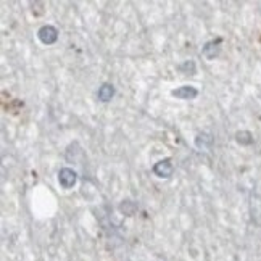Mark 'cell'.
<instances>
[{
    "label": "cell",
    "instance_id": "6da1fadb",
    "mask_svg": "<svg viewBox=\"0 0 261 261\" xmlns=\"http://www.w3.org/2000/svg\"><path fill=\"white\" fill-rule=\"evenodd\" d=\"M37 36H39V41L45 45H52L58 41V31L57 28L50 26V24H45L41 29L37 31Z\"/></svg>",
    "mask_w": 261,
    "mask_h": 261
},
{
    "label": "cell",
    "instance_id": "7a4b0ae2",
    "mask_svg": "<svg viewBox=\"0 0 261 261\" xmlns=\"http://www.w3.org/2000/svg\"><path fill=\"white\" fill-rule=\"evenodd\" d=\"M78 180L76 171H73L71 168H62L58 173V182L63 189H71Z\"/></svg>",
    "mask_w": 261,
    "mask_h": 261
},
{
    "label": "cell",
    "instance_id": "3957f363",
    "mask_svg": "<svg viewBox=\"0 0 261 261\" xmlns=\"http://www.w3.org/2000/svg\"><path fill=\"white\" fill-rule=\"evenodd\" d=\"M174 171V166L171 163V158H163L160 160L158 163H155L153 173L158 176V178H169Z\"/></svg>",
    "mask_w": 261,
    "mask_h": 261
},
{
    "label": "cell",
    "instance_id": "277c9868",
    "mask_svg": "<svg viewBox=\"0 0 261 261\" xmlns=\"http://www.w3.org/2000/svg\"><path fill=\"white\" fill-rule=\"evenodd\" d=\"M171 94H173V97L180 98V100H194V98H197L198 90L192 86H180L178 89H174Z\"/></svg>",
    "mask_w": 261,
    "mask_h": 261
},
{
    "label": "cell",
    "instance_id": "5b68a950",
    "mask_svg": "<svg viewBox=\"0 0 261 261\" xmlns=\"http://www.w3.org/2000/svg\"><path fill=\"white\" fill-rule=\"evenodd\" d=\"M219 44H221V39H216V41H210V42L205 44V47L202 50L203 57L208 58V60H214V58H216L218 55H219V52H221Z\"/></svg>",
    "mask_w": 261,
    "mask_h": 261
},
{
    "label": "cell",
    "instance_id": "8992f818",
    "mask_svg": "<svg viewBox=\"0 0 261 261\" xmlns=\"http://www.w3.org/2000/svg\"><path fill=\"white\" fill-rule=\"evenodd\" d=\"M113 95H114V87L112 84H103L97 92V97L100 102H110V100L113 98Z\"/></svg>",
    "mask_w": 261,
    "mask_h": 261
},
{
    "label": "cell",
    "instance_id": "52a82bcc",
    "mask_svg": "<svg viewBox=\"0 0 261 261\" xmlns=\"http://www.w3.org/2000/svg\"><path fill=\"white\" fill-rule=\"evenodd\" d=\"M119 212L126 216H134L135 212H137V203L132 202V200H124V202L119 205Z\"/></svg>",
    "mask_w": 261,
    "mask_h": 261
},
{
    "label": "cell",
    "instance_id": "ba28073f",
    "mask_svg": "<svg viewBox=\"0 0 261 261\" xmlns=\"http://www.w3.org/2000/svg\"><path fill=\"white\" fill-rule=\"evenodd\" d=\"M235 140L240 144V145H250L253 142V135L248 132V130H239L235 134Z\"/></svg>",
    "mask_w": 261,
    "mask_h": 261
},
{
    "label": "cell",
    "instance_id": "9c48e42d",
    "mask_svg": "<svg viewBox=\"0 0 261 261\" xmlns=\"http://www.w3.org/2000/svg\"><path fill=\"white\" fill-rule=\"evenodd\" d=\"M213 142V139L210 137L208 134H198L197 139H195V145H197L198 148H205L207 145H210Z\"/></svg>",
    "mask_w": 261,
    "mask_h": 261
},
{
    "label": "cell",
    "instance_id": "30bf717a",
    "mask_svg": "<svg viewBox=\"0 0 261 261\" xmlns=\"http://www.w3.org/2000/svg\"><path fill=\"white\" fill-rule=\"evenodd\" d=\"M180 71H189L190 74L195 73V63L194 62H185L184 65H180Z\"/></svg>",
    "mask_w": 261,
    "mask_h": 261
}]
</instances>
